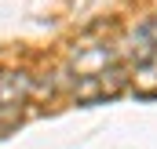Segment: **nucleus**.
<instances>
[{"mask_svg":"<svg viewBox=\"0 0 157 149\" xmlns=\"http://www.w3.org/2000/svg\"><path fill=\"white\" fill-rule=\"evenodd\" d=\"M29 91H33V80L26 73H11V69L0 73V120L18 116V109L29 98Z\"/></svg>","mask_w":157,"mask_h":149,"instance_id":"f257e3e1","label":"nucleus"}]
</instances>
